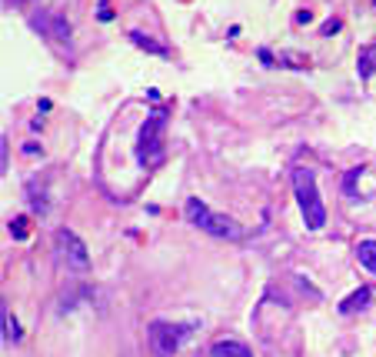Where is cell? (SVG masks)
Wrapping results in <instances>:
<instances>
[{
  "mask_svg": "<svg viewBox=\"0 0 376 357\" xmlns=\"http://www.w3.org/2000/svg\"><path fill=\"white\" fill-rule=\"evenodd\" d=\"M293 190H297V204H300L303 224L310 230H320L326 224V207L317 190V174L310 167H297L293 171Z\"/></svg>",
  "mask_w": 376,
  "mask_h": 357,
  "instance_id": "6da1fadb",
  "label": "cell"
},
{
  "mask_svg": "<svg viewBox=\"0 0 376 357\" xmlns=\"http://www.w3.org/2000/svg\"><path fill=\"white\" fill-rule=\"evenodd\" d=\"M183 210H187V221H190L193 227L206 230V234H213V237H226V241H240V237H243V227H240L237 221H230L224 214L210 210L200 197H187V207H183Z\"/></svg>",
  "mask_w": 376,
  "mask_h": 357,
  "instance_id": "7a4b0ae2",
  "label": "cell"
},
{
  "mask_svg": "<svg viewBox=\"0 0 376 357\" xmlns=\"http://www.w3.org/2000/svg\"><path fill=\"white\" fill-rule=\"evenodd\" d=\"M163 127H167V114L163 110H153L150 117L144 121L140 137H137V160L144 167H160L163 164Z\"/></svg>",
  "mask_w": 376,
  "mask_h": 357,
  "instance_id": "3957f363",
  "label": "cell"
},
{
  "mask_svg": "<svg viewBox=\"0 0 376 357\" xmlns=\"http://www.w3.org/2000/svg\"><path fill=\"white\" fill-rule=\"evenodd\" d=\"M197 324H170V321H153L150 324V347L157 357H174L183 341L193 334Z\"/></svg>",
  "mask_w": 376,
  "mask_h": 357,
  "instance_id": "277c9868",
  "label": "cell"
},
{
  "mask_svg": "<svg viewBox=\"0 0 376 357\" xmlns=\"http://www.w3.org/2000/svg\"><path fill=\"white\" fill-rule=\"evenodd\" d=\"M53 244H57V257L67 264V271H77V274H87L90 271V254H87V244L77 237L74 230L60 227L53 234Z\"/></svg>",
  "mask_w": 376,
  "mask_h": 357,
  "instance_id": "5b68a950",
  "label": "cell"
},
{
  "mask_svg": "<svg viewBox=\"0 0 376 357\" xmlns=\"http://www.w3.org/2000/svg\"><path fill=\"white\" fill-rule=\"evenodd\" d=\"M30 27L40 30L44 37L57 40V44H67V40H70V24H67V17H60V14H53V10L33 14V17H30Z\"/></svg>",
  "mask_w": 376,
  "mask_h": 357,
  "instance_id": "8992f818",
  "label": "cell"
},
{
  "mask_svg": "<svg viewBox=\"0 0 376 357\" xmlns=\"http://www.w3.org/2000/svg\"><path fill=\"white\" fill-rule=\"evenodd\" d=\"M126 37H130V40H133L140 51L157 53V57H170V47H167V44H160V40H153L150 34H144V30H130Z\"/></svg>",
  "mask_w": 376,
  "mask_h": 357,
  "instance_id": "52a82bcc",
  "label": "cell"
},
{
  "mask_svg": "<svg viewBox=\"0 0 376 357\" xmlns=\"http://www.w3.org/2000/svg\"><path fill=\"white\" fill-rule=\"evenodd\" d=\"M356 74H360V80H370L376 74V44L360 47V53H356Z\"/></svg>",
  "mask_w": 376,
  "mask_h": 357,
  "instance_id": "ba28073f",
  "label": "cell"
},
{
  "mask_svg": "<svg viewBox=\"0 0 376 357\" xmlns=\"http://www.w3.org/2000/svg\"><path fill=\"white\" fill-rule=\"evenodd\" d=\"M370 301H373V291L370 287H360V291H353L350 297L340 301V314H356V310L370 307Z\"/></svg>",
  "mask_w": 376,
  "mask_h": 357,
  "instance_id": "9c48e42d",
  "label": "cell"
},
{
  "mask_svg": "<svg viewBox=\"0 0 376 357\" xmlns=\"http://www.w3.org/2000/svg\"><path fill=\"white\" fill-rule=\"evenodd\" d=\"M210 357H253V351L240 341H217L210 347Z\"/></svg>",
  "mask_w": 376,
  "mask_h": 357,
  "instance_id": "30bf717a",
  "label": "cell"
},
{
  "mask_svg": "<svg viewBox=\"0 0 376 357\" xmlns=\"http://www.w3.org/2000/svg\"><path fill=\"white\" fill-rule=\"evenodd\" d=\"M356 260H360L370 274H376V241H373V237L356 244Z\"/></svg>",
  "mask_w": 376,
  "mask_h": 357,
  "instance_id": "8fae6325",
  "label": "cell"
},
{
  "mask_svg": "<svg viewBox=\"0 0 376 357\" xmlns=\"http://www.w3.org/2000/svg\"><path fill=\"white\" fill-rule=\"evenodd\" d=\"M3 341H21V324L10 317V307H3Z\"/></svg>",
  "mask_w": 376,
  "mask_h": 357,
  "instance_id": "7c38bea8",
  "label": "cell"
},
{
  "mask_svg": "<svg viewBox=\"0 0 376 357\" xmlns=\"http://www.w3.org/2000/svg\"><path fill=\"white\" fill-rule=\"evenodd\" d=\"M360 174H363V167L347 171V177H343V190H347V197H356V180H360Z\"/></svg>",
  "mask_w": 376,
  "mask_h": 357,
  "instance_id": "4fadbf2b",
  "label": "cell"
},
{
  "mask_svg": "<svg viewBox=\"0 0 376 357\" xmlns=\"http://www.w3.org/2000/svg\"><path fill=\"white\" fill-rule=\"evenodd\" d=\"M10 234H14L17 241H27V234H30V227H27V217H14V221H10Z\"/></svg>",
  "mask_w": 376,
  "mask_h": 357,
  "instance_id": "5bb4252c",
  "label": "cell"
},
{
  "mask_svg": "<svg viewBox=\"0 0 376 357\" xmlns=\"http://www.w3.org/2000/svg\"><path fill=\"white\" fill-rule=\"evenodd\" d=\"M7 157H10V147H7V137L0 140V167L7 171Z\"/></svg>",
  "mask_w": 376,
  "mask_h": 357,
  "instance_id": "9a60e30c",
  "label": "cell"
},
{
  "mask_svg": "<svg viewBox=\"0 0 376 357\" xmlns=\"http://www.w3.org/2000/svg\"><path fill=\"white\" fill-rule=\"evenodd\" d=\"M336 30H340V21H326L320 34H323V37H330V34H336Z\"/></svg>",
  "mask_w": 376,
  "mask_h": 357,
  "instance_id": "2e32d148",
  "label": "cell"
},
{
  "mask_svg": "<svg viewBox=\"0 0 376 357\" xmlns=\"http://www.w3.org/2000/svg\"><path fill=\"white\" fill-rule=\"evenodd\" d=\"M24 153H30V157H37V153H44L37 144H24Z\"/></svg>",
  "mask_w": 376,
  "mask_h": 357,
  "instance_id": "e0dca14e",
  "label": "cell"
},
{
  "mask_svg": "<svg viewBox=\"0 0 376 357\" xmlns=\"http://www.w3.org/2000/svg\"><path fill=\"white\" fill-rule=\"evenodd\" d=\"M297 21H300V24H310V21H313V14H310V10H303V14H297Z\"/></svg>",
  "mask_w": 376,
  "mask_h": 357,
  "instance_id": "ac0fdd59",
  "label": "cell"
},
{
  "mask_svg": "<svg viewBox=\"0 0 376 357\" xmlns=\"http://www.w3.org/2000/svg\"><path fill=\"white\" fill-rule=\"evenodd\" d=\"M110 17H113V14H110V7H107V3H100V21H110Z\"/></svg>",
  "mask_w": 376,
  "mask_h": 357,
  "instance_id": "d6986e66",
  "label": "cell"
},
{
  "mask_svg": "<svg viewBox=\"0 0 376 357\" xmlns=\"http://www.w3.org/2000/svg\"><path fill=\"white\" fill-rule=\"evenodd\" d=\"M10 7H27V3H33V0H7Z\"/></svg>",
  "mask_w": 376,
  "mask_h": 357,
  "instance_id": "ffe728a7",
  "label": "cell"
}]
</instances>
